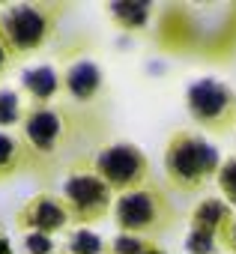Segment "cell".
Returning a JSON list of instances; mask_svg holds the SVG:
<instances>
[{
  "mask_svg": "<svg viewBox=\"0 0 236 254\" xmlns=\"http://www.w3.org/2000/svg\"><path fill=\"white\" fill-rule=\"evenodd\" d=\"M221 153L194 129H177L165 144V183L179 194H197L215 183Z\"/></svg>",
  "mask_w": 236,
  "mask_h": 254,
  "instance_id": "6da1fadb",
  "label": "cell"
},
{
  "mask_svg": "<svg viewBox=\"0 0 236 254\" xmlns=\"http://www.w3.org/2000/svg\"><path fill=\"white\" fill-rule=\"evenodd\" d=\"M114 224L117 233H132V236H144V239H159L162 233H168L177 224V206L171 203L165 186L159 180L126 191L114 200Z\"/></svg>",
  "mask_w": 236,
  "mask_h": 254,
  "instance_id": "7a4b0ae2",
  "label": "cell"
},
{
  "mask_svg": "<svg viewBox=\"0 0 236 254\" xmlns=\"http://www.w3.org/2000/svg\"><path fill=\"white\" fill-rule=\"evenodd\" d=\"M57 21V3H15L0 12V42L15 60L30 57L51 42Z\"/></svg>",
  "mask_w": 236,
  "mask_h": 254,
  "instance_id": "3957f363",
  "label": "cell"
},
{
  "mask_svg": "<svg viewBox=\"0 0 236 254\" xmlns=\"http://www.w3.org/2000/svg\"><path fill=\"white\" fill-rule=\"evenodd\" d=\"M60 197L72 215V224H78V227L99 224L105 215H111L114 200H117L114 191L105 186V180L93 171L90 159H75V165L69 168V174L63 180Z\"/></svg>",
  "mask_w": 236,
  "mask_h": 254,
  "instance_id": "277c9868",
  "label": "cell"
},
{
  "mask_svg": "<svg viewBox=\"0 0 236 254\" xmlns=\"http://www.w3.org/2000/svg\"><path fill=\"white\" fill-rule=\"evenodd\" d=\"M185 111L200 132L230 135L236 129V93L218 78H197L185 87Z\"/></svg>",
  "mask_w": 236,
  "mask_h": 254,
  "instance_id": "5b68a950",
  "label": "cell"
},
{
  "mask_svg": "<svg viewBox=\"0 0 236 254\" xmlns=\"http://www.w3.org/2000/svg\"><path fill=\"white\" fill-rule=\"evenodd\" d=\"M90 162H93V171L114 191V197H120L126 191H135V189L156 180L147 153L138 144H129V141H117V144L102 147L99 153L90 156Z\"/></svg>",
  "mask_w": 236,
  "mask_h": 254,
  "instance_id": "8992f818",
  "label": "cell"
},
{
  "mask_svg": "<svg viewBox=\"0 0 236 254\" xmlns=\"http://www.w3.org/2000/svg\"><path fill=\"white\" fill-rule=\"evenodd\" d=\"M21 141L27 144L33 162L54 159L66 141V114L54 105L27 108L24 123H21Z\"/></svg>",
  "mask_w": 236,
  "mask_h": 254,
  "instance_id": "52a82bcc",
  "label": "cell"
},
{
  "mask_svg": "<svg viewBox=\"0 0 236 254\" xmlns=\"http://www.w3.org/2000/svg\"><path fill=\"white\" fill-rule=\"evenodd\" d=\"M69 224H72V215H69V209H66V203L57 191H36L15 212V227L21 233L54 236V233L69 230Z\"/></svg>",
  "mask_w": 236,
  "mask_h": 254,
  "instance_id": "ba28073f",
  "label": "cell"
},
{
  "mask_svg": "<svg viewBox=\"0 0 236 254\" xmlns=\"http://www.w3.org/2000/svg\"><path fill=\"white\" fill-rule=\"evenodd\" d=\"M105 90V69L90 60V57H78L72 63H66L63 69V93L75 102V105H93Z\"/></svg>",
  "mask_w": 236,
  "mask_h": 254,
  "instance_id": "9c48e42d",
  "label": "cell"
},
{
  "mask_svg": "<svg viewBox=\"0 0 236 254\" xmlns=\"http://www.w3.org/2000/svg\"><path fill=\"white\" fill-rule=\"evenodd\" d=\"M21 93L27 96L30 108L51 105V102L63 93V69H57L54 63L27 66V69L21 72Z\"/></svg>",
  "mask_w": 236,
  "mask_h": 254,
  "instance_id": "30bf717a",
  "label": "cell"
},
{
  "mask_svg": "<svg viewBox=\"0 0 236 254\" xmlns=\"http://www.w3.org/2000/svg\"><path fill=\"white\" fill-rule=\"evenodd\" d=\"M233 206L221 197H203L200 203H194L188 221H191V230H203V233H212V236H221L230 224H233Z\"/></svg>",
  "mask_w": 236,
  "mask_h": 254,
  "instance_id": "8fae6325",
  "label": "cell"
},
{
  "mask_svg": "<svg viewBox=\"0 0 236 254\" xmlns=\"http://www.w3.org/2000/svg\"><path fill=\"white\" fill-rule=\"evenodd\" d=\"M159 42H165L162 48L165 51H174V54H182V51H191L194 42H197V33H194V24L185 12L179 9H168L162 15V27H159Z\"/></svg>",
  "mask_w": 236,
  "mask_h": 254,
  "instance_id": "7c38bea8",
  "label": "cell"
},
{
  "mask_svg": "<svg viewBox=\"0 0 236 254\" xmlns=\"http://www.w3.org/2000/svg\"><path fill=\"white\" fill-rule=\"evenodd\" d=\"M30 165H33V156H30L27 144L21 141V135L0 132V186L12 183Z\"/></svg>",
  "mask_w": 236,
  "mask_h": 254,
  "instance_id": "4fadbf2b",
  "label": "cell"
},
{
  "mask_svg": "<svg viewBox=\"0 0 236 254\" xmlns=\"http://www.w3.org/2000/svg\"><path fill=\"white\" fill-rule=\"evenodd\" d=\"M108 18L123 33H144L153 21V3H144V0H114L108 6Z\"/></svg>",
  "mask_w": 236,
  "mask_h": 254,
  "instance_id": "5bb4252c",
  "label": "cell"
},
{
  "mask_svg": "<svg viewBox=\"0 0 236 254\" xmlns=\"http://www.w3.org/2000/svg\"><path fill=\"white\" fill-rule=\"evenodd\" d=\"M24 99L12 87H0V129H12V126L24 123Z\"/></svg>",
  "mask_w": 236,
  "mask_h": 254,
  "instance_id": "9a60e30c",
  "label": "cell"
},
{
  "mask_svg": "<svg viewBox=\"0 0 236 254\" xmlns=\"http://www.w3.org/2000/svg\"><path fill=\"white\" fill-rule=\"evenodd\" d=\"M66 254H108V242L90 230V227H78L69 233V242H66Z\"/></svg>",
  "mask_w": 236,
  "mask_h": 254,
  "instance_id": "2e32d148",
  "label": "cell"
},
{
  "mask_svg": "<svg viewBox=\"0 0 236 254\" xmlns=\"http://www.w3.org/2000/svg\"><path fill=\"white\" fill-rule=\"evenodd\" d=\"M215 183H218L221 197L236 209V156H230V159H224V162H221V171H218Z\"/></svg>",
  "mask_w": 236,
  "mask_h": 254,
  "instance_id": "e0dca14e",
  "label": "cell"
},
{
  "mask_svg": "<svg viewBox=\"0 0 236 254\" xmlns=\"http://www.w3.org/2000/svg\"><path fill=\"white\" fill-rule=\"evenodd\" d=\"M150 242H153V239L132 236V233H117V236L108 242V254H144Z\"/></svg>",
  "mask_w": 236,
  "mask_h": 254,
  "instance_id": "ac0fdd59",
  "label": "cell"
},
{
  "mask_svg": "<svg viewBox=\"0 0 236 254\" xmlns=\"http://www.w3.org/2000/svg\"><path fill=\"white\" fill-rule=\"evenodd\" d=\"M218 248H221V242L212 233L188 230V236H185V254H218Z\"/></svg>",
  "mask_w": 236,
  "mask_h": 254,
  "instance_id": "d6986e66",
  "label": "cell"
},
{
  "mask_svg": "<svg viewBox=\"0 0 236 254\" xmlns=\"http://www.w3.org/2000/svg\"><path fill=\"white\" fill-rule=\"evenodd\" d=\"M21 248H24V254H57L54 236H45V233H24Z\"/></svg>",
  "mask_w": 236,
  "mask_h": 254,
  "instance_id": "ffe728a7",
  "label": "cell"
},
{
  "mask_svg": "<svg viewBox=\"0 0 236 254\" xmlns=\"http://www.w3.org/2000/svg\"><path fill=\"white\" fill-rule=\"evenodd\" d=\"M12 66H15V57L3 48V42H0V87H3V81H6V75L12 72Z\"/></svg>",
  "mask_w": 236,
  "mask_h": 254,
  "instance_id": "44dd1931",
  "label": "cell"
},
{
  "mask_svg": "<svg viewBox=\"0 0 236 254\" xmlns=\"http://www.w3.org/2000/svg\"><path fill=\"white\" fill-rule=\"evenodd\" d=\"M218 242H221V248H227L230 254H236V218H233V224L218 236Z\"/></svg>",
  "mask_w": 236,
  "mask_h": 254,
  "instance_id": "7402d4cb",
  "label": "cell"
},
{
  "mask_svg": "<svg viewBox=\"0 0 236 254\" xmlns=\"http://www.w3.org/2000/svg\"><path fill=\"white\" fill-rule=\"evenodd\" d=\"M144 254H168V251H165V248H162V245H159V242H150V245H147V251H144Z\"/></svg>",
  "mask_w": 236,
  "mask_h": 254,
  "instance_id": "603a6c76",
  "label": "cell"
},
{
  "mask_svg": "<svg viewBox=\"0 0 236 254\" xmlns=\"http://www.w3.org/2000/svg\"><path fill=\"white\" fill-rule=\"evenodd\" d=\"M0 254H12V251H9V242H6V236H0Z\"/></svg>",
  "mask_w": 236,
  "mask_h": 254,
  "instance_id": "cb8c5ba5",
  "label": "cell"
},
{
  "mask_svg": "<svg viewBox=\"0 0 236 254\" xmlns=\"http://www.w3.org/2000/svg\"><path fill=\"white\" fill-rule=\"evenodd\" d=\"M57 254H60V251H57Z\"/></svg>",
  "mask_w": 236,
  "mask_h": 254,
  "instance_id": "d4e9b609",
  "label": "cell"
}]
</instances>
